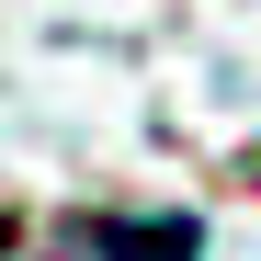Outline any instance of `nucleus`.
<instances>
[{
	"mask_svg": "<svg viewBox=\"0 0 261 261\" xmlns=\"http://www.w3.org/2000/svg\"><path fill=\"white\" fill-rule=\"evenodd\" d=\"M91 250H114V261H193L204 250V227L193 216H159V227H80Z\"/></svg>",
	"mask_w": 261,
	"mask_h": 261,
	"instance_id": "obj_1",
	"label": "nucleus"
}]
</instances>
